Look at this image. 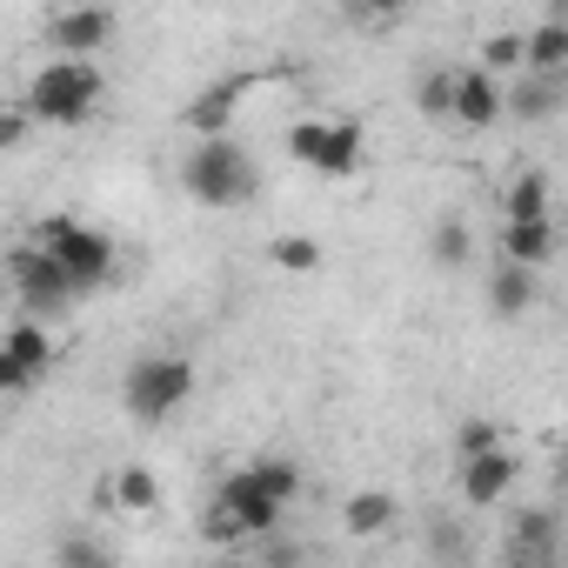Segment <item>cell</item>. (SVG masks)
Segmentation results:
<instances>
[{"label":"cell","instance_id":"obj_17","mask_svg":"<svg viewBox=\"0 0 568 568\" xmlns=\"http://www.w3.org/2000/svg\"><path fill=\"white\" fill-rule=\"evenodd\" d=\"M234 101H241V81H214L207 94H194V101H187V128H194V134H227Z\"/></svg>","mask_w":568,"mask_h":568},{"label":"cell","instance_id":"obj_26","mask_svg":"<svg viewBox=\"0 0 568 568\" xmlns=\"http://www.w3.org/2000/svg\"><path fill=\"white\" fill-rule=\"evenodd\" d=\"M448 74H455V68H435V74L422 81V114H435V121H448Z\"/></svg>","mask_w":568,"mask_h":568},{"label":"cell","instance_id":"obj_28","mask_svg":"<svg viewBox=\"0 0 568 568\" xmlns=\"http://www.w3.org/2000/svg\"><path fill=\"white\" fill-rule=\"evenodd\" d=\"M201 528H207V541H241V521H234L221 501H207V521H201Z\"/></svg>","mask_w":568,"mask_h":568},{"label":"cell","instance_id":"obj_19","mask_svg":"<svg viewBox=\"0 0 568 568\" xmlns=\"http://www.w3.org/2000/svg\"><path fill=\"white\" fill-rule=\"evenodd\" d=\"M468 254H475L468 221H462V214H442L435 234H428V261H435V267H468Z\"/></svg>","mask_w":568,"mask_h":568},{"label":"cell","instance_id":"obj_23","mask_svg":"<svg viewBox=\"0 0 568 568\" xmlns=\"http://www.w3.org/2000/svg\"><path fill=\"white\" fill-rule=\"evenodd\" d=\"M267 254H274V267H288V274H308V267H322V241H315V234H281Z\"/></svg>","mask_w":568,"mask_h":568},{"label":"cell","instance_id":"obj_3","mask_svg":"<svg viewBox=\"0 0 568 568\" xmlns=\"http://www.w3.org/2000/svg\"><path fill=\"white\" fill-rule=\"evenodd\" d=\"M187 395H194V362H187V355H168V348L134 355L128 375H121V408H128L141 428H161L174 408H187Z\"/></svg>","mask_w":568,"mask_h":568},{"label":"cell","instance_id":"obj_18","mask_svg":"<svg viewBox=\"0 0 568 568\" xmlns=\"http://www.w3.org/2000/svg\"><path fill=\"white\" fill-rule=\"evenodd\" d=\"M508 555H515V561H548V555H555V515H548V508H528V515L508 528Z\"/></svg>","mask_w":568,"mask_h":568},{"label":"cell","instance_id":"obj_12","mask_svg":"<svg viewBox=\"0 0 568 568\" xmlns=\"http://www.w3.org/2000/svg\"><path fill=\"white\" fill-rule=\"evenodd\" d=\"M488 308H495V322H515V315H528V308H535V267H521V261H501V267L488 274Z\"/></svg>","mask_w":568,"mask_h":568},{"label":"cell","instance_id":"obj_20","mask_svg":"<svg viewBox=\"0 0 568 568\" xmlns=\"http://www.w3.org/2000/svg\"><path fill=\"white\" fill-rule=\"evenodd\" d=\"M0 348H8V355H14L34 382H41V375H48V362H54V342H48V328H41V322H21V328H14L8 342H0Z\"/></svg>","mask_w":568,"mask_h":568},{"label":"cell","instance_id":"obj_16","mask_svg":"<svg viewBox=\"0 0 568 568\" xmlns=\"http://www.w3.org/2000/svg\"><path fill=\"white\" fill-rule=\"evenodd\" d=\"M395 515H402V501H395L388 488H362V495H348V508H342L348 535H382V528H395Z\"/></svg>","mask_w":568,"mask_h":568},{"label":"cell","instance_id":"obj_5","mask_svg":"<svg viewBox=\"0 0 568 568\" xmlns=\"http://www.w3.org/2000/svg\"><path fill=\"white\" fill-rule=\"evenodd\" d=\"M8 281H14V295L28 302V315H68V308L81 302L74 274H68L41 241H28V247H14V254H8Z\"/></svg>","mask_w":568,"mask_h":568},{"label":"cell","instance_id":"obj_13","mask_svg":"<svg viewBox=\"0 0 568 568\" xmlns=\"http://www.w3.org/2000/svg\"><path fill=\"white\" fill-rule=\"evenodd\" d=\"M501 261H521V267H541L548 254H555V227H548V214H528V221H501Z\"/></svg>","mask_w":568,"mask_h":568},{"label":"cell","instance_id":"obj_2","mask_svg":"<svg viewBox=\"0 0 568 568\" xmlns=\"http://www.w3.org/2000/svg\"><path fill=\"white\" fill-rule=\"evenodd\" d=\"M101 68L88 61V54H61V61H48L34 81H28V114H34V128H74V121H88L94 114V101H101Z\"/></svg>","mask_w":568,"mask_h":568},{"label":"cell","instance_id":"obj_10","mask_svg":"<svg viewBox=\"0 0 568 568\" xmlns=\"http://www.w3.org/2000/svg\"><path fill=\"white\" fill-rule=\"evenodd\" d=\"M448 121H462V128H495V121H501V74H488V68H455V74H448Z\"/></svg>","mask_w":568,"mask_h":568},{"label":"cell","instance_id":"obj_30","mask_svg":"<svg viewBox=\"0 0 568 568\" xmlns=\"http://www.w3.org/2000/svg\"><path fill=\"white\" fill-rule=\"evenodd\" d=\"M61 561H108V548L88 541V535H74V541H61Z\"/></svg>","mask_w":568,"mask_h":568},{"label":"cell","instance_id":"obj_14","mask_svg":"<svg viewBox=\"0 0 568 568\" xmlns=\"http://www.w3.org/2000/svg\"><path fill=\"white\" fill-rule=\"evenodd\" d=\"M108 501H114L121 515H154V508H161V481H154V468L128 462V468L108 481Z\"/></svg>","mask_w":568,"mask_h":568},{"label":"cell","instance_id":"obj_11","mask_svg":"<svg viewBox=\"0 0 568 568\" xmlns=\"http://www.w3.org/2000/svg\"><path fill=\"white\" fill-rule=\"evenodd\" d=\"M555 108H561V74L521 68V74L501 81V114H515V121H548Z\"/></svg>","mask_w":568,"mask_h":568},{"label":"cell","instance_id":"obj_22","mask_svg":"<svg viewBox=\"0 0 568 568\" xmlns=\"http://www.w3.org/2000/svg\"><path fill=\"white\" fill-rule=\"evenodd\" d=\"M501 214H508V221L548 214V174H515V181H508V194H501Z\"/></svg>","mask_w":568,"mask_h":568},{"label":"cell","instance_id":"obj_25","mask_svg":"<svg viewBox=\"0 0 568 568\" xmlns=\"http://www.w3.org/2000/svg\"><path fill=\"white\" fill-rule=\"evenodd\" d=\"M21 141H34V114L28 108H0V154L21 148Z\"/></svg>","mask_w":568,"mask_h":568},{"label":"cell","instance_id":"obj_6","mask_svg":"<svg viewBox=\"0 0 568 568\" xmlns=\"http://www.w3.org/2000/svg\"><path fill=\"white\" fill-rule=\"evenodd\" d=\"M288 154L308 161L315 174H355L362 168V128L355 121H295L288 128Z\"/></svg>","mask_w":568,"mask_h":568},{"label":"cell","instance_id":"obj_24","mask_svg":"<svg viewBox=\"0 0 568 568\" xmlns=\"http://www.w3.org/2000/svg\"><path fill=\"white\" fill-rule=\"evenodd\" d=\"M481 68L501 74V81L521 74V34H488V41H481Z\"/></svg>","mask_w":568,"mask_h":568},{"label":"cell","instance_id":"obj_9","mask_svg":"<svg viewBox=\"0 0 568 568\" xmlns=\"http://www.w3.org/2000/svg\"><path fill=\"white\" fill-rule=\"evenodd\" d=\"M48 41H54V54H88L94 61L114 41V14L101 8V0H74V8H61L48 21Z\"/></svg>","mask_w":568,"mask_h":568},{"label":"cell","instance_id":"obj_7","mask_svg":"<svg viewBox=\"0 0 568 568\" xmlns=\"http://www.w3.org/2000/svg\"><path fill=\"white\" fill-rule=\"evenodd\" d=\"M455 488L468 508H501L515 495V455L495 442V448H475V455H455Z\"/></svg>","mask_w":568,"mask_h":568},{"label":"cell","instance_id":"obj_4","mask_svg":"<svg viewBox=\"0 0 568 568\" xmlns=\"http://www.w3.org/2000/svg\"><path fill=\"white\" fill-rule=\"evenodd\" d=\"M34 241L74 274L81 295H94V288H108V281H114V241H108L101 227H88V221H48Z\"/></svg>","mask_w":568,"mask_h":568},{"label":"cell","instance_id":"obj_15","mask_svg":"<svg viewBox=\"0 0 568 568\" xmlns=\"http://www.w3.org/2000/svg\"><path fill=\"white\" fill-rule=\"evenodd\" d=\"M521 68H535V74H561L568 68V28L548 14L535 34H521Z\"/></svg>","mask_w":568,"mask_h":568},{"label":"cell","instance_id":"obj_27","mask_svg":"<svg viewBox=\"0 0 568 568\" xmlns=\"http://www.w3.org/2000/svg\"><path fill=\"white\" fill-rule=\"evenodd\" d=\"M495 442H501V435H495V422H481V415H475V422H462L455 455H475V448H495Z\"/></svg>","mask_w":568,"mask_h":568},{"label":"cell","instance_id":"obj_29","mask_svg":"<svg viewBox=\"0 0 568 568\" xmlns=\"http://www.w3.org/2000/svg\"><path fill=\"white\" fill-rule=\"evenodd\" d=\"M348 14H375V21H388V14H402V8H415V0H342Z\"/></svg>","mask_w":568,"mask_h":568},{"label":"cell","instance_id":"obj_8","mask_svg":"<svg viewBox=\"0 0 568 568\" xmlns=\"http://www.w3.org/2000/svg\"><path fill=\"white\" fill-rule=\"evenodd\" d=\"M214 501H221V508L241 521V541H254V535H274V528H281V515H288V501H274V495H267V488H261L247 468H234V475L221 481V495H214Z\"/></svg>","mask_w":568,"mask_h":568},{"label":"cell","instance_id":"obj_1","mask_svg":"<svg viewBox=\"0 0 568 568\" xmlns=\"http://www.w3.org/2000/svg\"><path fill=\"white\" fill-rule=\"evenodd\" d=\"M181 187L201 207H247L261 194V161L234 141V134H201L181 161Z\"/></svg>","mask_w":568,"mask_h":568},{"label":"cell","instance_id":"obj_21","mask_svg":"<svg viewBox=\"0 0 568 568\" xmlns=\"http://www.w3.org/2000/svg\"><path fill=\"white\" fill-rule=\"evenodd\" d=\"M247 475H254L274 501H295V495H302V468H295L288 455H261V462H247Z\"/></svg>","mask_w":568,"mask_h":568}]
</instances>
